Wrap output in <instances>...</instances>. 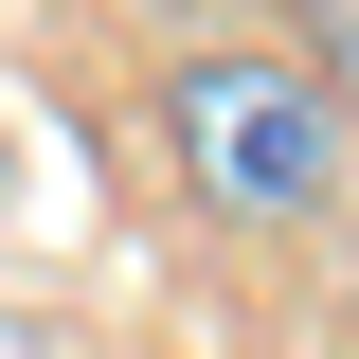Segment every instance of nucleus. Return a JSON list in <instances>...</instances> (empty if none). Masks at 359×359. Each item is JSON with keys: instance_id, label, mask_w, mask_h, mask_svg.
Masks as SVG:
<instances>
[{"instance_id": "f257e3e1", "label": "nucleus", "mask_w": 359, "mask_h": 359, "mask_svg": "<svg viewBox=\"0 0 359 359\" xmlns=\"http://www.w3.org/2000/svg\"><path fill=\"white\" fill-rule=\"evenodd\" d=\"M162 144L216 216H323L341 198V90L287 54H180L162 72Z\"/></svg>"}, {"instance_id": "f03ea898", "label": "nucleus", "mask_w": 359, "mask_h": 359, "mask_svg": "<svg viewBox=\"0 0 359 359\" xmlns=\"http://www.w3.org/2000/svg\"><path fill=\"white\" fill-rule=\"evenodd\" d=\"M323 36H341V72H359V0H323Z\"/></svg>"}]
</instances>
